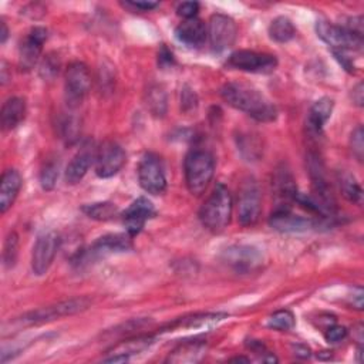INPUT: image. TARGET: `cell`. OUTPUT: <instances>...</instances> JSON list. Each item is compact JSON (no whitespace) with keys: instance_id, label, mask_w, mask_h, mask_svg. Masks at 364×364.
<instances>
[{"instance_id":"34","label":"cell","mask_w":364,"mask_h":364,"mask_svg":"<svg viewBox=\"0 0 364 364\" xmlns=\"http://www.w3.org/2000/svg\"><path fill=\"white\" fill-rule=\"evenodd\" d=\"M61 134H63V138L68 144H73L78 138V134H80L78 119L75 117H65L61 121Z\"/></svg>"},{"instance_id":"31","label":"cell","mask_w":364,"mask_h":364,"mask_svg":"<svg viewBox=\"0 0 364 364\" xmlns=\"http://www.w3.org/2000/svg\"><path fill=\"white\" fill-rule=\"evenodd\" d=\"M294 314L289 310H277L267 318V327L279 331H289L294 327Z\"/></svg>"},{"instance_id":"18","label":"cell","mask_w":364,"mask_h":364,"mask_svg":"<svg viewBox=\"0 0 364 364\" xmlns=\"http://www.w3.org/2000/svg\"><path fill=\"white\" fill-rule=\"evenodd\" d=\"M46 40H47V30L44 27L31 28L28 36L20 44L18 61L21 68L31 70L37 64Z\"/></svg>"},{"instance_id":"5","label":"cell","mask_w":364,"mask_h":364,"mask_svg":"<svg viewBox=\"0 0 364 364\" xmlns=\"http://www.w3.org/2000/svg\"><path fill=\"white\" fill-rule=\"evenodd\" d=\"M138 181L141 188L151 195H161L166 189L165 166L154 152H146L138 164Z\"/></svg>"},{"instance_id":"44","label":"cell","mask_w":364,"mask_h":364,"mask_svg":"<svg viewBox=\"0 0 364 364\" xmlns=\"http://www.w3.org/2000/svg\"><path fill=\"white\" fill-rule=\"evenodd\" d=\"M0 26H1V33H0V36H1V38H0V41H1V44L7 40V36H9V28H7V26H6V23L4 21H1L0 23Z\"/></svg>"},{"instance_id":"39","label":"cell","mask_w":364,"mask_h":364,"mask_svg":"<svg viewBox=\"0 0 364 364\" xmlns=\"http://www.w3.org/2000/svg\"><path fill=\"white\" fill-rule=\"evenodd\" d=\"M196 102H198V100H196L195 92H193L191 88L183 87V90H182V97H181V105H182V108H183L185 111H191V109L196 108Z\"/></svg>"},{"instance_id":"40","label":"cell","mask_w":364,"mask_h":364,"mask_svg":"<svg viewBox=\"0 0 364 364\" xmlns=\"http://www.w3.org/2000/svg\"><path fill=\"white\" fill-rule=\"evenodd\" d=\"M127 4L134 9H138L141 11H149L158 6L156 1H128Z\"/></svg>"},{"instance_id":"22","label":"cell","mask_w":364,"mask_h":364,"mask_svg":"<svg viewBox=\"0 0 364 364\" xmlns=\"http://www.w3.org/2000/svg\"><path fill=\"white\" fill-rule=\"evenodd\" d=\"M273 186H274V193H276L277 199L282 200V203H279L277 206L289 208L287 202L296 200V196L299 193L297 186H296L291 172L284 165L276 169L274 178H273Z\"/></svg>"},{"instance_id":"33","label":"cell","mask_w":364,"mask_h":364,"mask_svg":"<svg viewBox=\"0 0 364 364\" xmlns=\"http://www.w3.org/2000/svg\"><path fill=\"white\" fill-rule=\"evenodd\" d=\"M18 255V236L16 232H10L3 246V264L10 269L16 264Z\"/></svg>"},{"instance_id":"9","label":"cell","mask_w":364,"mask_h":364,"mask_svg":"<svg viewBox=\"0 0 364 364\" xmlns=\"http://www.w3.org/2000/svg\"><path fill=\"white\" fill-rule=\"evenodd\" d=\"M228 67L246 73L267 74L277 67V58L266 53L239 50L230 54V57L228 58Z\"/></svg>"},{"instance_id":"42","label":"cell","mask_w":364,"mask_h":364,"mask_svg":"<svg viewBox=\"0 0 364 364\" xmlns=\"http://www.w3.org/2000/svg\"><path fill=\"white\" fill-rule=\"evenodd\" d=\"M363 100H364V97H363V82H358V84L355 85V88L353 90V101H354L358 107H361V105H363Z\"/></svg>"},{"instance_id":"21","label":"cell","mask_w":364,"mask_h":364,"mask_svg":"<svg viewBox=\"0 0 364 364\" xmlns=\"http://www.w3.org/2000/svg\"><path fill=\"white\" fill-rule=\"evenodd\" d=\"M21 188V175L17 169H6L0 182V212L6 213L14 203Z\"/></svg>"},{"instance_id":"8","label":"cell","mask_w":364,"mask_h":364,"mask_svg":"<svg viewBox=\"0 0 364 364\" xmlns=\"http://www.w3.org/2000/svg\"><path fill=\"white\" fill-rule=\"evenodd\" d=\"M65 101L68 107L81 105L91 88V74L84 63H71L65 71Z\"/></svg>"},{"instance_id":"15","label":"cell","mask_w":364,"mask_h":364,"mask_svg":"<svg viewBox=\"0 0 364 364\" xmlns=\"http://www.w3.org/2000/svg\"><path fill=\"white\" fill-rule=\"evenodd\" d=\"M132 249V236L128 233H108L98 237L88 250L80 255L78 264L85 259L98 257L107 253H119Z\"/></svg>"},{"instance_id":"3","label":"cell","mask_w":364,"mask_h":364,"mask_svg":"<svg viewBox=\"0 0 364 364\" xmlns=\"http://www.w3.org/2000/svg\"><path fill=\"white\" fill-rule=\"evenodd\" d=\"M183 172L188 191L192 195L199 196L206 191L213 178L215 159L208 151L193 149L185 156Z\"/></svg>"},{"instance_id":"14","label":"cell","mask_w":364,"mask_h":364,"mask_svg":"<svg viewBox=\"0 0 364 364\" xmlns=\"http://www.w3.org/2000/svg\"><path fill=\"white\" fill-rule=\"evenodd\" d=\"M269 225L283 233H301L316 229L320 223L314 219L294 215L287 206H276L269 218Z\"/></svg>"},{"instance_id":"10","label":"cell","mask_w":364,"mask_h":364,"mask_svg":"<svg viewBox=\"0 0 364 364\" xmlns=\"http://www.w3.org/2000/svg\"><path fill=\"white\" fill-rule=\"evenodd\" d=\"M223 263L239 273H249L259 269L263 263V253L249 245H233L226 247L220 255Z\"/></svg>"},{"instance_id":"11","label":"cell","mask_w":364,"mask_h":364,"mask_svg":"<svg viewBox=\"0 0 364 364\" xmlns=\"http://www.w3.org/2000/svg\"><path fill=\"white\" fill-rule=\"evenodd\" d=\"M206 33L212 50L220 53L233 46L237 37V27L232 17L216 13L209 18Z\"/></svg>"},{"instance_id":"41","label":"cell","mask_w":364,"mask_h":364,"mask_svg":"<svg viewBox=\"0 0 364 364\" xmlns=\"http://www.w3.org/2000/svg\"><path fill=\"white\" fill-rule=\"evenodd\" d=\"M158 61H159L161 65H164L165 63H166V64H172V61H173L172 53L168 51L166 47H162L161 51H159V54H158Z\"/></svg>"},{"instance_id":"13","label":"cell","mask_w":364,"mask_h":364,"mask_svg":"<svg viewBox=\"0 0 364 364\" xmlns=\"http://www.w3.org/2000/svg\"><path fill=\"white\" fill-rule=\"evenodd\" d=\"M127 155L121 145L114 141H105L97 149L95 173L100 178H111L125 165Z\"/></svg>"},{"instance_id":"16","label":"cell","mask_w":364,"mask_h":364,"mask_svg":"<svg viewBox=\"0 0 364 364\" xmlns=\"http://www.w3.org/2000/svg\"><path fill=\"white\" fill-rule=\"evenodd\" d=\"M155 215L156 210L152 202L144 196H139L122 212V223L127 229V233L134 237L142 230L145 222Z\"/></svg>"},{"instance_id":"4","label":"cell","mask_w":364,"mask_h":364,"mask_svg":"<svg viewBox=\"0 0 364 364\" xmlns=\"http://www.w3.org/2000/svg\"><path fill=\"white\" fill-rule=\"evenodd\" d=\"M90 304L91 300L88 297H73L47 307H40L37 310L28 311L20 318V321L24 324H41L84 311L85 309H88Z\"/></svg>"},{"instance_id":"30","label":"cell","mask_w":364,"mask_h":364,"mask_svg":"<svg viewBox=\"0 0 364 364\" xmlns=\"http://www.w3.org/2000/svg\"><path fill=\"white\" fill-rule=\"evenodd\" d=\"M82 212L97 220H109L115 218L118 209L114 203L111 202H97V203H90L82 206Z\"/></svg>"},{"instance_id":"23","label":"cell","mask_w":364,"mask_h":364,"mask_svg":"<svg viewBox=\"0 0 364 364\" xmlns=\"http://www.w3.org/2000/svg\"><path fill=\"white\" fill-rule=\"evenodd\" d=\"M1 127L6 131L14 129L26 117V102L20 97H10L1 107Z\"/></svg>"},{"instance_id":"7","label":"cell","mask_w":364,"mask_h":364,"mask_svg":"<svg viewBox=\"0 0 364 364\" xmlns=\"http://www.w3.org/2000/svg\"><path fill=\"white\" fill-rule=\"evenodd\" d=\"M262 212L260 191L253 178L243 181L237 196V220L242 226H253L257 223Z\"/></svg>"},{"instance_id":"24","label":"cell","mask_w":364,"mask_h":364,"mask_svg":"<svg viewBox=\"0 0 364 364\" xmlns=\"http://www.w3.org/2000/svg\"><path fill=\"white\" fill-rule=\"evenodd\" d=\"M228 317L226 313H200V314H193L189 317L179 318L169 324V330L173 328H212L218 326L220 321H223Z\"/></svg>"},{"instance_id":"20","label":"cell","mask_w":364,"mask_h":364,"mask_svg":"<svg viewBox=\"0 0 364 364\" xmlns=\"http://www.w3.org/2000/svg\"><path fill=\"white\" fill-rule=\"evenodd\" d=\"M175 37L188 47H199L205 43L208 33L202 20L186 18L175 28Z\"/></svg>"},{"instance_id":"29","label":"cell","mask_w":364,"mask_h":364,"mask_svg":"<svg viewBox=\"0 0 364 364\" xmlns=\"http://www.w3.org/2000/svg\"><path fill=\"white\" fill-rule=\"evenodd\" d=\"M340 189L346 199H348L350 202H354V203H361L363 191H361L360 183L351 173L343 172L340 175Z\"/></svg>"},{"instance_id":"12","label":"cell","mask_w":364,"mask_h":364,"mask_svg":"<svg viewBox=\"0 0 364 364\" xmlns=\"http://www.w3.org/2000/svg\"><path fill=\"white\" fill-rule=\"evenodd\" d=\"M58 247H60V236L54 230L44 232L37 237L33 246V253H31V269L34 274L41 276L50 269Z\"/></svg>"},{"instance_id":"36","label":"cell","mask_w":364,"mask_h":364,"mask_svg":"<svg viewBox=\"0 0 364 364\" xmlns=\"http://www.w3.org/2000/svg\"><path fill=\"white\" fill-rule=\"evenodd\" d=\"M198 11H199V3L198 1H182L176 7V13L181 17H183L185 20L186 18H195Z\"/></svg>"},{"instance_id":"25","label":"cell","mask_w":364,"mask_h":364,"mask_svg":"<svg viewBox=\"0 0 364 364\" xmlns=\"http://www.w3.org/2000/svg\"><path fill=\"white\" fill-rule=\"evenodd\" d=\"M333 107H334V102L328 97H323V98L317 100L309 111V117H307L309 129L313 132H320L323 129L324 124L331 117Z\"/></svg>"},{"instance_id":"6","label":"cell","mask_w":364,"mask_h":364,"mask_svg":"<svg viewBox=\"0 0 364 364\" xmlns=\"http://www.w3.org/2000/svg\"><path fill=\"white\" fill-rule=\"evenodd\" d=\"M317 36L331 47V51H360L363 47V36L348 31L341 26L318 20L316 24Z\"/></svg>"},{"instance_id":"35","label":"cell","mask_w":364,"mask_h":364,"mask_svg":"<svg viewBox=\"0 0 364 364\" xmlns=\"http://www.w3.org/2000/svg\"><path fill=\"white\" fill-rule=\"evenodd\" d=\"M350 142H351L353 154L357 156L358 161H361L363 154H364V142H363V128L360 125L353 131Z\"/></svg>"},{"instance_id":"28","label":"cell","mask_w":364,"mask_h":364,"mask_svg":"<svg viewBox=\"0 0 364 364\" xmlns=\"http://www.w3.org/2000/svg\"><path fill=\"white\" fill-rule=\"evenodd\" d=\"M146 107L151 111V114L155 115V117H164L165 115L166 107H168L166 94L161 87L154 85L148 90V92H146Z\"/></svg>"},{"instance_id":"26","label":"cell","mask_w":364,"mask_h":364,"mask_svg":"<svg viewBox=\"0 0 364 364\" xmlns=\"http://www.w3.org/2000/svg\"><path fill=\"white\" fill-rule=\"evenodd\" d=\"M206 346L199 341L183 343L172 350L166 358L168 363H196L205 354Z\"/></svg>"},{"instance_id":"27","label":"cell","mask_w":364,"mask_h":364,"mask_svg":"<svg viewBox=\"0 0 364 364\" xmlns=\"http://www.w3.org/2000/svg\"><path fill=\"white\" fill-rule=\"evenodd\" d=\"M296 34V28L290 18L284 16L276 17L269 26V36L276 43H287Z\"/></svg>"},{"instance_id":"32","label":"cell","mask_w":364,"mask_h":364,"mask_svg":"<svg viewBox=\"0 0 364 364\" xmlns=\"http://www.w3.org/2000/svg\"><path fill=\"white\" fill-rule=\"evenodd\" d=\"M58 161L55 158L48 159L40 171V183L44 191H51L58 178Z\"/></svg>"},{"instance_id":"17","label":"cell","mask_w":364,"mask_h":364,"mask_svg":"<svg viewBox=\"0 0 364 364\" xmlns=\"http://www.w3.org/2000/svg\"><path fill=\"white\" fill-rule=\"evenodd\" d=\"M97 149L98 148H95V145L91 139L85 141L81 145V148L77 151V154L71 158V161L67 165V169H65L67 183L75 185L85 176L90 166L95 162Z\"/></svg>"},{"instance_id":"45","label":"cell","mask_w":364,"mask_h":364,"mask_svg":"<svg viewBox=\"0 0 364 364\" xmlns=\"http://www.w3.org/2000/svg\"><path fill=\"white\" fill-rule=\"evenodd\" d=\"M230 361H245V363H249V358H245V357H235V358H232Z\"/></svg>"},{"instance_id":"38","label":"cell","mask_w":364,"mask_h":364,"mask_svg":"<svg viewBox=\"0 0 364 364\" xmlns=\"http://www.w3.org/2000/svg\"><path fill=\"white\" fill-rule=\"evenodd\" d=\"M346 337H347V328L344 326H330L324 333V338L328 343H338Z\"/></svg>"},{"instance_id":"37","label":"cell","mask_w":364,"mask_h":364,"mask_svg":"<svg viewBox=\"0 0 364 364\" xmlns=\"http://www.w3.org/2000/svg\"><path fill=\"white\" fill-rule=\"evenodd\" d=\"M57 73H58V61L50 54L44 58L41 68H40V74L44 78H53Z\"/></svg>"},{"instance_id":"43","label":"cell","mask_w":364,"mask_h":364,"mask_svg":"<svg viewBox=\"0 0 364 364\" xmlns=\"http://www.w3.org/2000/svg\"><path fill=\"white\" fill-rule=\"evenodd\" d=\"M294 354L296 355H300V357H303V358H306V357H309L310 355V350H309V347H306V346H301V344H297V346H294Z\"/></svg>"},{"instance_id":"2","label":"cell","mask_w":364,"mask_h":364,"mask_svg":"<svg viewBox=\"0 0 364 364\" xmlns=\"http://www.w3.org/2000/svg\"><path fill=\"white\" fill-rule=\"evenodd\" d=\"M232 208L233 202L229 189L223 183H218L202 205L199 210V219L208 230L219 233L225 230L230 223Z\"/></svg>"},{"instance_id":"19","label":"cell","mask_w":364,"mask_h":364,"mask_svg":"<svg viewBox=\"0 0 364 364\" xmlns=\"http://www.w3.org/2000/svg\"><path fill=\"white\" fill-rule=\"evenodd\" d=\"M155 343V337L152 336H138L132 338L122 340L121 343L115 344L109 350V355L104 357L102 361L105 363H125L134 354H139L148 350Z\"/></svg>"},{"instance_id":"1","label":"cell","mask_w":364,"mask_h":364,"mask_svg":"<svg viewBox=\"0 0 364 364\" xmlns=\"http://www.w3.org/2000/svg\"><path fill=\"white\" fill-rule=\"evenodd\" d=\"M220 95L230 107L246 112L256 121L270 122L277 117L276 107L252 85L243 82H228L222 87Z\"/></svg>"}]
</instances>
